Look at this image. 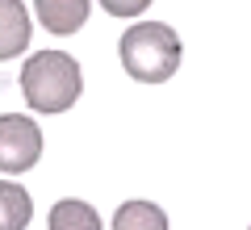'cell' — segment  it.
Masks as SVG:
<instances>
[{
	"label": "cell",
	"instance_id": "6da1fadb",
	"mask_svg": "<svg viewBox=\"0 0 251 230\" xmlns=\"http://www.w3.org/2000/svg\"><path fill=\"white\" fill-rule=\"evenodd\" d=\"M84 71L75 54L67 51H42L21 67V92H25L29 109L38 113H67L80 101Z\"/></svg>",
	"mask_w": 251,
	"mask_h": 230
},
{
	"label": "cell",
	"instance_id": "7a4b0ae2",
	"mask_svg": "<svg viewBox=\"0 0 251 230\" xmlns=\"http://www.w3.org/2000/svg\"><path fill=\"white\" fill-rule=\"evenodd\" d=\"M117 54H122V67H126L130 80L163 84V80L176 76L184 51H180V38L172 26H163V21H138V26H130L122 34Z\"/></svg>",
	"mask_w": 251,
	"mask_h": 230
},
{
	"label": "cell",
	"instance_id": "3957f363",
	"mask_svg": "<svg viewBox=\"0 0 251 230\" xmlns=\"http://www.w3.org/2000/svg\"><path fill=\"white\" fill-rule=\"evenodd\" d=\"M38 155H42V130H38V122H29L21 113L0 117V168H4V176L29 172L38 163Z\"/></svg>",
	"mask_w": 251,
	"mask_h": 230
},
{
	"label": "cell",
	"instance_id": "277c9868",
	"mask_svg": "<svg viewBox=\"0 0 251 230\" xmlns=\"http://www.w3.org/2000/svg\"><path fill=\"white\" fill-rule=\"evenodd\" d=\"M38 9V21H42L50 34H75V29H84V21H88V9L92 0H34Z\"/></svg>",
	"mask_w": 251,
	"mask_h": 230
},
{
	"label": "cell",
	"instance_id": "5b68a950",
	"mask_svg": "<svg viewBox=\"0 0 251 230\" xmlns=\"http://www.w3.org/2000/svg\"><path fill=\"white\" fill-rule=\"evenodd\" d=\"M0 13H4V34H0V59H13L17 51H25L29 42V21L21 0H0Z\"/></svg>",
	"mask_w": 251,
	"mask_h": 230
},
{
	"label": "cell",
	"instance_id": "8992f818",
	"mask_svg": "<svg viewBox=\"0 0 251 230\" xmlns=\"http://www.w3.org/2000/svg\"><path fill=\"white\" fill-rule=\"evenodd\" d=\"M97 226H100L97 209L84 201H59L50 209V230H97Z\"/></svg>",
	"mask_w": 251,
	"mask_h": 230
},
{
	"label": "cell",
	"instance_id": "52a82bcc",
	"mask_svg": "<svg viewBox=\"0 0 251 230\" xmlns=\"http://www.w3.org/2000/svg\"><path fill=\"white\" fill-rule=\"evenodd\" d=\"M117 230H134V226H151V230H163L168 226V213L159 205H147V201H126L113 218Z\"/></svg>",
	"mask_w": 251,
	"mask_h": 230
},
{
	"label": "cell",
	"instance_id": "ba28073f",
	"mask_svg": "<svg viewBox=\"0 0 251 230\" xmlns=\"http://www.w3.org/2000/svg\"><path fill=\"white\" fill-rule=\"evenodd\" d=\"M0 222L9 230H21L29 222V197L21 193L17 184H9V180L0 184Z\"/></svg>",
	"mask_w": 251,
	"mask_h": 230
},
{
	"label": "cell",
	"instance_id": "9c48e42d",
	"mask_svg": "<svg viewBox=\"0 0 251 230\" xmlns=\"http://www.w3.org/2000/svg\"><path fill=\"white\" fill-rule=\"evenodd\" d=\"M100 9L109 13V17H143L147 9H151V0H100Z\"/></svg>",
	"mask_w": 251,
	"mask_h": 230
}]
</instances>
